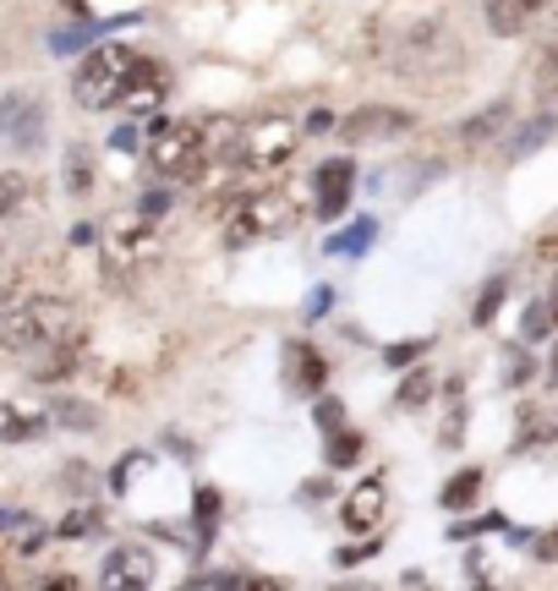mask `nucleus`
I'll list each match as a JSON object with an SVG mask.
<instances>
[{
	"mask_svg": "<svg viewBox=\"0 0 558 591\" xmlns=\"http://www.w3.org/2000/svg\"><path fill=\"white\" fill-rule=\"evenodd\" d=\"M78 334V312L56 296H12V302H0V345L7 351H45L56 340Z\"/></svg>",
	"mask_w": 558,
	"mask_h": 591,
	"instance_id": "nucleus-1",
	"label": "nucleus"
},
{
	"mask_svg": "<svg viewBox=\"0 0 558 591\" xmlns=\"http://www.w3.org/2000/svg\"><path fill=\"white\" fill-rule=\"evenodd\" d=\"M225 214V247H247V241H263V236H280L296 225V203L285 192H247L236 203L219 209Z\"/></svg>",
	"mask_w": 558,
	"mask_h": 591,
	"instance_id": "nucleus-2",
	"label": "nucleus"
},
{
	"mask_svg": "<svg viewBox=\"0 0 558 591\" xmlns=\"http://www.w3.org/2000/svg\"><path fill=\"white\" fill-rule=\"evenodd\" d=\"M132 67H138V56H132L127 45H99V50L78 67V78H72L78 105H83V110H110V105L121 99V83H127Z\"/></svg>",
	"mask_w": 558,
	"mask_h": 591,
	"instance_id": "nucleus-3",
	"label": "nucleus"
},
{
	"mask_svg": "<svg viewBox=\"0 0 558 591\" xmlns=\"http://www.w3.org/2000/svg\"><path fill=\"white\" fill-rule=\"evenodd\" d=\"M209 154V132L198 121H154V143H149V165L165 176V181H187L198 176Z\"/></svg>",
	"mask_w": 558,
	"mask_h": 591,
	"instance_id": "nucleus-4",
	"label": "nucleus"
},
{
	"mask_svg": "<svg viewBox=\"0 0 558 591\" xmlns=\"http://www.w3.org/2000/svg\"><path fill=\"white\" fill-rule=\"evenodd\" d=\"M296 143H301L296 121H285V116L252 121L247 138H241V159H236V165H247V170H258V176H274V170H285V165L296 159Z\"/></svg>",
	"mask_w": 558,
	"mask_h": 591,
	"instance_id": "nucleus-5",
	"label": "nucleus"
},
{
	"mask_svg": "<svg viewBox=\"0 0 558 591\" xmlns=\"http://www.w3.org/2000/svg\"><path fill=\"white\" fill-rule=\"evenodd\" d=\"M394 67H400V78H411V83L443 78V72L454 67V39H449L443 28H416V34H405V39H400Z\"/></svg>",
	"mask_w": 558,
	"mask_h": 591,
	"instance_id": "nucleus-6",
	"label": "nucleus"
},
{
	"mask_svg": "<svg viewBox=\"0 0 558 591\" xmlns=\"http://www.w3.org/2000/svg\"><path fill=\"white\" fill-rule=\"evenodd\" d=\"M416 121H411V110H400V105H361V110H351L345 121H340V143H351V149H361V143H394V138H405Z\"/></svg>",
	"mask_w": 558,
	"mask_h": 591,
	"instance_id": "nucleus-7",
	"label": "nucleus"
},
{
	"mask_svg": "<svg viewBox=\"0 0 558 591\" xmlns=\"http://www.w3.org/2000/svg\"><path fill=\"white\" fill-rule=\"evenodd\" d=\"M154 258H159V236H154V220H143V225H127V231H116V236L105 241V263H110V274H121V280L143 274Z\"/></svg>",
	"mask_w": 558,
	"mask_h": 591,
	"instance_id": "nucleus-8",
	"label": "nucleus"
},
{
	"mask_svg": "<svg viewBox=\"0 0 558 591\" xmlns=\"http://www.w3.org/2000/svg\"><path fill=\"white\" fill-rule=\"evenodd\" d=\"M165 94H170V72H165L159 61H138V67L127 72L116 105H121L127 116H154V110L165 105Z\"/></svg>",
	"mask_w": 558,
	"mask_h": 591,
	"instance_id": "nucleus-9",
	"label": "nucleus"
},
{
	"mask_svg": "<svg viewBox=\"0 0 558 591\" xmlns=\"http://www.w3.org/2000/svg\"><path fill=\"white\" fill-rule=\"evenodd\" d=\"M99 580L110 591H143V586H154V553L143 542H121V547H110Z\"/></svg>",
	"mask_w": 558,
	"mask_h": 591,
	"instance_id": "nucleus-10",
	"label": "nucleus"
},
{
	"mask_svg": "<svg viewBox=\"0 0 558 591\" xmlns=\"http://www.w3.org/2000/svg\"><path fill=\"white\" fill-rule=\"evenodd\" d=\"M0 138L12 149H34L45 138V105L28 99V94H7L0 99Z\"/></svg>",
	"mask_w": 558,
	"mask_h": 591,
	"instance_id": "nucleus-11",
	"label": "nucleus"
},
{
	"mask_svg": "<svg viewBox=\"0 0 558 591\" xmlns=\"http://www.w3.org/2000/svg\"><path fill=\"white\" fill-rule=\"evenodd\" d=\"M553 7H558V0H487V28L503 34V39H514V34H525L536 17H547Z\"/></svg>",
	"mask_w": 558,
	"mask_h": 591,
	"instance_id": "nucleus-12",
	"label": "nucleus"
},
{
	"mask_svg": "<svg viewBox=\"0 0 558 591\" xmlns=\"http://www.w3.org/2000/svg\"><path fill=\"white\" fill-rule=\"evenodd\" d=\"M351 187H356V165H351V159L318 165V214H323V220L345 214V209H351Z\"/></svg>",
	"mask_w": 558,
	"mask_h": 591,
	"instance_id": "nucleus-13",
	"label": "nucleus"
},
{
	"mask_svg": "<svg viewBox=\"0 0 558 591\" xmlns=\"http://www.w3.org/2000/svg\"><path fill=\"white\" fill-rule=\"evenodd\" d=\"M340 520L351 525V531H372L378 520H383V482L378 476H367V482H356L351 493H345V509H340Z\"/></svg>",
	"mask_w": 558,
	"mask_h": 591,
	"instance_id": "nucleus-14",
	"label": "nucleus"
},
{
	"mask_svg": "<svg viewBox=\"0 0 558 591\" xmlns=\"http://www.w3.org/2000/svg\"><path fill=\"white\" fill-rule=\"evenodd\" d=\"M45 427H50L45 411H34V405H23V400H0V444H28V438H39Z\"/></svg>",
	"mask_w": 558,
	"mask_h": 591,
	"instance_id": "nucleus-15",
	"label": "nucleus"
},
{
	"mask_svg": "<svg viewBox=\"0 0 558 591\" xmlns=\"http://www.w3.org/2000/svg\"><path fill=\"white\" fill-rule=\"evenodd\" d=\"M509 116H514V105H509V99H492L487 110H476V116H471V121L460 127L465 149H487V143H492V138L503 132V121H509Z\"/></svg>",
	"mask_w": 558,
	"mask_h": 591,
	"instance_id": "nucleus-16",
	"label": "nucleus"
},
{
	"mask_svg": "<svg viewBox=\"0 0 558 591\" xmlns=\"http://www.w3.org/2000/svg\"><path fill=\"white\" fill-rule=\"evenodd\" d=\"M542 444H558V411L553 405H531L514 427V449H542Z\"/></svg>",
	"mask_w": 558,
	"mask_h": 591,
	"instance_id": "nucleus-17",
	"label": "nucleus"
},
{
	"mask_svg": "<svg viewBox=\"0 0 558 591\" xmlns=\"http://www.w3.org/2000/svg\"><path fill=\"white\" fill-rule=\"evenodd\" d=\"M323 362H318V351L307 345V340H296L290 345V389H301V394H318L323 389Z\"/></svg>",
	"mask_w": 558,
	"mask_h": 591,
	"instance_id": "nucleus-18",
	"label": "nucleus"
},
{
	"mask_svg": "<svg viewBox=\"0 0 558 591\" xmlns=\"http://www.w3.org/2000/svg\"><path fill=\"white\" fill-rule=\"evenodd\" d=\"M28 198H34V181H28L23 170H0V220L23 214V209H28Z\"/></svg>",
	"mask_w": 558,
	"mask_h": 591,
	"instance_id": "nucleus-19",
	"label": "nucleus"
},
{
	"mask_svg": "<svg viewBox=\"0 0 558 591\" xmlns=\"http://www.w3.org/2000/svg\"><path fill=\"white\" fill-rule=\"evenodd\" d=\"M192 586L198 591H252V586H269V580H258V575H241V569H203V575H192Z\"/></svg>",
	"mask_w": 558,
	"mask_h": 591,
	"instance_id": "nucleus-20",
	"label": "nucleus"
},
{
	"mask_svg": "<svg viewBox=\"0 0 558 591\" xmlns=\"http://www.w3.org/2000/svg\"><path fill=\"white\" fill-rule=\"evenodd\" d=\"M536 94L542 99H553L558 94V34L542 45V56H536Z\"/></svg>",
	"mask_w": 558,
	"mask_h": 591,
	"instance_id": "nucleus-21",
	"label": "nucleus"
},
{
	"mask_svg": "<svg viewBox=\"0 0 558 591\" xmlns=\"http://www.w3.org/2000/svg\"><path fill=\"white\" fill-rule=\"evenodd\" d=\"M547 132H553V116H536V121H525V132H520V138H509V143H503V154H509V159H525V154L547 138Z\"/></svg>",
	"mask_w": 558,
	"mask_h": 591,
	"instance_id": "nucleus-22",
	"label": "nucleus"
},
{
	"mask_svg": "<svg viewBox=\"0 0 558 591\" xmlns=\"http://www.w3.org/2000/svg\"><path fill=\"white\" fill-rule=\"evenodd\" d=\"M476 493H482V471L471 465V471H460V476H454V482L443 487V504H449V509H465V504H471Z\"/></svg>",
	"mask_w": 558,
	"mask_h": 591,
	"instance_id": "nucleus-23",
	"label": "nucleus"
},
{
	"mask_svg": "<svg viewBox=\"0 0 558 591\" xmlns=\"http://www.w3.org/2000/svg\"><path fill=\"white\" fill-rule=\"evenodd\" d=\"M503 296H509V280H487V291H482V302H476V323H492V312L503 307Z\"/></svg>",
	"mask_w": 558,
	"mask_h": 591,
	"instance_id": "nucleus-24",
	"label": "nucleus"
},
{
	"mask_svg": "<svg viewBox=\"0 0 558 591\" xmlns=\"http://www.w3.org/2000/svg\"><path fill=\"white\" fill-rule=\"evenodd\" d=\"M553 323H558V318H553V307H547V296H542V302L525 312V340H547V334H553Z\"/></svg>",
	"mask_w": 558,
	"mask_h": 591,
	"instance_id": "nucleus-25",
	"label": "nucleus"
},
{
	"mask_svg": "<svg viewBox=\"0 0 558 591\" xmlns=\"http://www.w3.org/2000/svg\"><path fill=\"white\" fill-rule=\"evenodd\" d=\"M56 416H61V422H72L78 433H94V422H99V416H94V405H83V400H61V405H56Z\"/></svg>",
	"mask_w": 558,
	"mask_h": 591,
	"instance_id": "nucleus-26",
	"label": "nucleus"
},
{
	"mask_svg": "<svg viewBox=\"0 0 558 591\" xmlns=\"http://www.w3.org/2000/svg\"><path fill=\"white\" fill-rule=\"evenodd\" d=\"M367 241H372V225L361 220V225H351L345 236H334V241H329V252H361Z\"/></svg>",
	"mask_w": 558,
	"mask_h": 591,
	"instance_id": "nucleus-27",
	"label": "nucleus"
},
{
	"mask_svg": "<svg viewBox=\"0 0 558 591\" xmlns=\"http://www.w3.org/2000/svg\"><path fill=\"white\" fill-rule=\"evenodd\" d=\"M427 394H432V378H427V373H411V378H405V389H400V405H405V411H416Z\"/></svg>",
	"mask_w": 558,
	"mask_h": 591,
	"instance_id": "nucleus-28",
	"label": "nucleus"
},
{
	"mask_svg": "<svg viewBox=\"0 0 558 591\" xmlns=\"http://www.w3.org/2000/svg\"><path fill=\"white\" fill-rule=\"evenodd\" d=\"M361 454V438L356 433H340V438H329V465H351Z\"/></svg>",
	"mask_w": 558,
	"mask_h": 591,
	"instance_id": "nucleus-29",
	"label": "nucleus"
},
{
	"mask_svg": "<svg viewBox=\"0 0 558 591\" xmlns=\"http://www.w3.org/2000/svg\"><path fill=\"white\" fill-rule=\"evenodd\" d=\"M99 531V515L94 509H72L67 520H61V536H94Z\"/></svg>",
	"mask_w": 558,
	"mask_h": 591,
	"instance_id": "nucleus-30",
	"label": "nucleus"
},
{
	"mask_svg": "<svg viewBox=\"0 0 558 591\" xmlns=\"http://www.w3.org/2000/svg\"><path fill=\"white\" fill-rule=\"evenodd\" d=\"M214 509H219V493L198 487V525H203V536H214Z\"/></svg>",
	"mask_w": 558,
	"mask_h": 591,
	"instance_id": "nucleus-31",
	"label": "nucleus"
},
{
	"mask_svg": "<svg viewBox=\"0 0 558 591\" xmlns=\"http://www.w3.org/2000/svg\"><path fill=\"white\" fill-rule=\"evenodd\" d=\"M138 209H143V220H165L170 214V192H143Z\"/></svg>",
	"mask_w": 558,
	"mask_h": 591,
	"instance_id": "nucleus-32",
	"label": "nucleus"
},
{
	"mask_svg": "<svg viewBox=\"0 0 558 591\" xmlns=\"http://www.w3.org/2000/svg\"><path fill=\"white\" fill-rule=\"evenodd\" d=\"M422 351H427V340H405V345H394V351H389V367H405V362H416Z\"/></svg>",
	"mask_w": 558,
	"mask_h": 591,
	"instance_id": "nucleus-33",
	"label": "nucleus"
},
{
	"mask_svg": "<svg viewBox=\"0 0 558 591\" xmlns=\"http://www.w3.org/2000/svg\"><path fill=\"white\" fill-rule=\"evenodd\" d=\"M67 181H72V192L88 187V159H83V154H72V176H67Z\"/></svg>",
	"mask_w": 558,
	"mask_h": 591,
	"instance_id": "nucleus-34",
	"label": "nucleus"
},
{
	"mask_svg": "<svg viewBox=\"0 0 558 591\" xmlns=\"http://www.w3.org/2000/svg\"><path fill=\"white\" fill-rule=\"evenodd\" d=\"M536 252H542V258H558V220H553V225L542 231V241H536Z\"/></svg>",
	"mask_w": 558,
	"mask_h": 591,
	"instance_id": "nucleus-35",
	"label": "nucleus"
},
{
	"mask_svg": "<svg viewBox=\"0 0 558 591\" xmlns=\"http://www.w3.org/2000/svg\"><path fill=\"white\" fill-rule=\"evenodd\" d=\"M318 422H323V427H334V422H345V411H340L334 400H323V405H318Z\"/></svg>",
	"mask_w": 558,
	"mask_h": 591,
	"instance_id": "nucleus-36",
	"label": "nucleus"
},
{
	"mask_svg": "<svg viewBox=\"0 0 558 591\" xmlns=\"http://www.w3.org/2000/svg\"><path fill=\"white\" fill-rule=\"evenodd\" d=\"M372 553V542H361V547H345V553H334V564H361Z\"/></svg>",
	"mask_w": 558,
	"mask_h": 591,
	"instance_id": "nucleus-37",
	"label": "nucleus"
},
{
	"mask_svg": "<svg viewBox=\"0 0 558 591\" xmlns=\"http://www.w3.org/2000/svg\"><path fill=\"white\" fill-rule=\"evenodd\" d=\"M329 127H334L329 110H312V116H307V132H329Z\"/></svg>",
	"mask_w": 558,
	"mask_h": 591,
	"instance_id": "nucleus-38",
	"label": "nucleus"
},
{
	"mask_svg": "<svg viewBox=\"0 0 558 591\" xmlns=\"http://www.w3.org/2000/svg\"><path fill=\"white\" fill-rule=\"evenodd\" d=\"M536 553H542V558H558V531H553V536H547V542H542Z\"/></svg>",
	"mask_w": 558,
	"mask_h": 591,
	"instance_id": "nucleus-39",
	"label": "nucleus"
},
{
	"mask_svg": "<svg viewBox=\"0 0 558 591\" xmlns=\"http://www.w3.org/2000/svg\"><path fill=\"white\" fill-rule=\"evenodd\" d=\"M547 373H553V383H558V351H553V367H547Z\"/></svg>",
	"mask_w": 558,
	"mask_h": 591,
	"instance_id": "nucleus-40",
	"label": "nucleus"
}]
</instances>
